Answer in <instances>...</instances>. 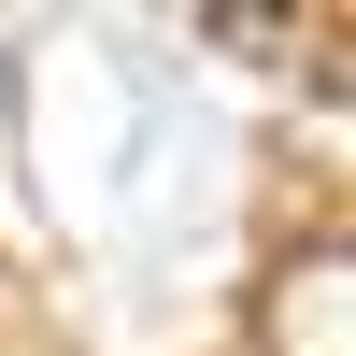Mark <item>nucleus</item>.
<instances>
[{
  "mask_svg": "<svg viewBox=\"0 0 356 356\" xmlns=\"http://www.w3.org/2000/svg\"><path fill=\"white\" fill-rule=\"evenodd\" d=\"M257 342L271 356H356V243H300L257 285Z\"/></svg>",
  "mask_w": 356,
  "mask_h": 356,
  "instance_id": "obj_1",
  "label": "nucleus"
}]
</instances>
